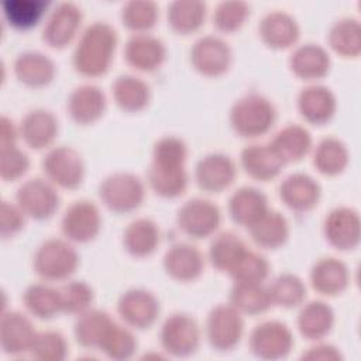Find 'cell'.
I'll use <instances>...</instances> for the list:
<instances>
[{
    "label": "cell",
    "instance_id": "obj_1",
    "mask_svg": "<svg viewBox=\"0 0 361 361\" xmlns=\"http://www.w3.org/2000/svg\"><path fill=\"white\" fill-rule=\"evenodd\" d=\"M117 32L106 21H94L80 35L73 52V66L85 76L106 73L113 61Z\"/></svg>",
    "mask_w": 361,
    "mask_h": 361
},
{
    "label": "cell",
    "instance_id": "obj_2",
    "mask_svg": "<svg viewBox=\"0 0 361 361\" xmlns=\"http://www.w3.org/2000/svg\"><path fill=\"white\" fill-rule=\"evenodd\" d=\"M276 118L274 104L264 96L251 93L238 99L230 111L234 131L247 138L259 137L271 130Z\"/></svg>",
    "mask_w": 361,
    "mask_h": 361
},
{
    "label": "cell",
    "instance_id": "obj_3",
    "mask_svg": "<svg viewBox=\"0 0 361 361\" xmlns=\"http://www.w3.org/2000/svg\"><path fill=\"white\" fill-rule=\"evenodd\" d=\"M76 250L65 240L49 238L34 254V269L45 281H63L78 268Z\"/></svg>",
    "mask_w": 361,
    "mask_h": 361
},
{
    "label": "cell",
    "instance_id": "obj_4",
    "mask_svg": "<svg viewBox=\"0 0 361 361\" xmlns=\"http://www.w3.org/2000/svg\"><path fill=\"white\" fill-rule=\"evenodd\" d=\"M102 202L116 213H128L138 209L144 200V183L128 172L107 176L99 186Z\"/></svg>",
    "mask_w": 361,
    "mask_h": 361
},
{
    "label": "cell",
    "instance_id": "obj_5",
    "mask_svg": "<svg viewBox=\"0 0 361 361\" xmlns=\"http://www.w3.org/2000/svg\"><path fill=\"white\" fill-rule=\"evenodd\" d=\"M243 330L241 313L233 305H219L207 316L206 336L216 350H231L240 341Z\"/></svg>",
    "mask_w": 361,
    "mask_h": 361
},
{
    "label": "cell",
    "instance_id": "obj_6",
    "mask_svg": "<svg viewBox=\"0 0 361 361\" xmlns=\"http://www.w3.org/2000/svg\"><path fill=\"white\" fill-rule=\"evenodd\" d=\"M42 169L48 179L66 189L78 188L85 175V165L80 154L71 147H56L42 159Z\"/></svg>",
    "mask_w": 361,
    "mask_h": 361
},
{
    "label": "cell",
    "instance_id": "obj_7",
    "mask_svg": "<svg viewBox=\"0 0 361 361\" xmlns=\"http://www.w3.org/2000/svg\"><path fill=\"white\" fill-rule=\"evenodd\" d=\"M179 228L193 238H204L220 226V209L206 199H190L178 210Z\"/></svg>",
    "mask_w": 361,
    "mask_h": 361
},
{
    "label": "cell",
    "instance_id": "obj_8",
    "mask_svg": "<svg viewBox=\"0 0 361 361\" xmlns=\"http://www.w3.org/2000/svg\"><path fill=\"white\" fill-rule=\"evenodd\" d=\"M16 200L25 216L37 220L51 217L59 206L58 192L49 182L39 178L25 180L18 188Z\"/></svg>",
    "mask_w": 361,
    "mask_h": 361
},
{
    "label": "cell",
    "instance_id": "obj_9",
    "mask_svg": "<svg viewBox=\"0 0 361 361\" xmlns=\"http://www.w3.org/2000/svg\"><path fill=\"white\" fill-rule=\"evenodd\" d=\"M199 326L193 317L185 313L171 314L161 329V343L168 353L185 357L199 345Z\"/></svg>",
    "mask_w": 361,
    "mask_h": 361
},
{
    "label": "cell",
    "instance_id": "obj_10",
    "mask_svg": "<svg viewBox=\"0 0 361 361\" xmlns=\"http://www.w3.org/2000/svg\"><path fill=\"white\" fill-rule=\"evenodd\" d=\"M102 219L97 206L89 200L73 202L63 213L61 226L65 237L75 243L93 240L100 230Z\"/></svg>",
    "mask_w": 361,
    "mask_h": 361
},
{
    "label": "cell",
    "instance_id": "obj_11",
    "mask_svg": "<svg viewBox=\"0 0 361 361\" xmlns=\"http://www.w3.org/2000/svg\"><path fill=\"white\" fill-rule=\"evenodd\" d=\"M190 61L197 72L206 76L224 73L231 62V49L226 41L214 35L199 38L190 49Z\"/></svg>",
    "mask_w": 361,
    "mask_h": 361
},
{
    "label": "cell",
    "instance_id": "obj_12",
    "mask_svg": "<svg viewBox=\"0 0 361 361\" xmlns=\"http://www.w3.org/2000/svg\"><path fill=\"white\" fill-rule=\"evenodd\" d=\"M290 330L281 322H264L258 324L250 338V345L257 357L275 360L285 357L292 348Z\"/></svg>",
    "mask_w": 361,
    "mask_h": 361
},
{
    "label": "cell",
    "instance_id": "obj_13",
    "mask_svg": "<svg viewBox=\"0 0 361 361\" xmlns=\"http://www.w3.org/2000/svg\"><path fill=\"white\" fill-rule=\"evenodd\" d=\"M80 23L82 13L75 3H59L48 17L42 39L52 48H63L75 38Z\"/></svg>",
    "mask_w": 361,
    "mask_h": 361
},
{
    "label": "cell",
    "instance_id": "obj_14",
    "mask_svg": "<svg viewBox=\"0 0 361 361\" xmlns=\"http://www.w3.org/2000/svg\"><path fill=\"white\" fill-rule=\"evenodd\" d=\"M117 309L127 324L135 329H148L157 320L159 302L149 290L130 289L118 299Z\"/></svg>",
    "mask_w": 361,
    "mask_h": 361
},
{
    "label": "cell",
    "instance_id": "obj_15",
    "mask_svg": "<svg viewBox=\"0 0 361 361\" xmlns=\"http://www.w3.org/2000/svg\"><path fill=\"white\" fill-rule=\"evenodd\" d=\"M195 178L203 190L219 193L227 189L235 178L234 161L224 154L206 155L197 162Z\"/></svg>",
    "mask_w": 361,
    "mask_h": 361
},
{
    "label": "cell",
    "instance_id": "obj_16",
    "mask_svg": "<svg viewBox=\"0 0 361 361\" xmlns=\"http://www.w3.org/2000/svg\"><path fill=\"white\" fill-rule=\"evenodd\" d=\"M326 240L337 250H351L360 240L358 213L348 207H337L329 213L323 224Z\"/></svg>",
    "mask_w": 361,
    "mask_h": 361
},
{
    "label": "cell",
    "instance_id": "obj_17",
    "mask_svg": "<svg viewBox=\"0 0 361 361\" xmlns=\"http://www.w3.org/2000/svg\"><path fill=\"white\" fill-rule=\"evenodd\" d=\"M166 55L164 42L149 34H134L126 44L124 56L130 66L137 71L151 72L161 66Z\"/></svg>",
    "mask_w": 361,
    "mask_h": 361
},
{
    "label": "cell",
    "instance_id": "obj_18",
    "mask_svg": "<svg viewBox=\"0 0 361 361\" xmlns=\"http://www.w3.org/2000/svg\"><path fill=\"white\" fill-rule=\"evenodd\" d=\"M37 333L30 319L20 312H6L0 322V343L7 354L30 351Z\"/></svg>",
    "mask_w": 361,
    "mask_h": 361
},
{
    "label": "cell",
    "instance_id": "obj_19",
    "mask_svg": "<svg viewBox=\"0 0 361 361\" xmlns=\"http://www.w3.org/2000/svg\"><path fill=\"white\" fill-rule=\"evenodd\" d=\"M282 202L292 210H312L320 199L319 183L306 173H293L283 179L279 186Z\"/></svg>",
    "mask_w": 361,
    "mask_h": 361
},
{
    "label": "cell",
    "instance_id": "obj_20",
    "mask_svg": "<svg viewBox=\"0 0 361 361\" xmlns=\"http://www.w3.org/2000/svg\"><path fill=\"white\" fill-rule=\"evenodd\" d=\"M262 41L276 49L292 47L299 38V25L296 20L281 10L265 14L258 25Z\"/></svg>",
    "mask_w": 361,
    "mask_h": 361
},
{
    "label": "cell",
    "instance_id": "obj_21",
    "mask_svg": "<svg viewBox=\"0 0 361 361\" xmlns=\"http://www.w3.org/2000/svg\"><path fill=\"white\" fill-rule=\"evenodd\" d=\"M164 268L176 281H193L203 271L202 252L196 247L185 243L175 244L165 252Z\"/></svg>",
    "mask_w": 361,
    "mask_h": 361
},
{
    "label": "cell",
    "instance_id": "obj_22",
    "mask_svg": "<svg viewBox=\"0 0 361 361\" xmlns=\"http://www.w3.org/2000/svg\"><path fill=\"white\" fill-rule=\"evenodd\" d=\"M298 109L306 121L322 126L333 117L336 99L330 89L320 85H312L302 89L299 93Z\"/></svg>",
    "mask_w": 361,
    "mask_h": 361
},
{
    "label": "cell",
    "instance_id": "obj_23",
    "mask_svg": "<svg viewBox=\"0 0 361 361\" xmlns=\"http://www.w3.org/2000/svg\"><path fill=\"white\" fill-rule=\"evenodd\" d=\"M268 145L285 165L300 161L310 151L312 137L305 127L290 124L278 131Z\"/></svg>",
    "mask_w": 361,
    "mask_h": 361
},
{
    "label": "cell",
    "instance_id": "obj_24",
    "mask_svg": "<svg viewBox=\"0 0 361 361\" xmlns=\"http://www.w3.org/2000/svg\"><path fill=\"white\" fill-rule=\"evenodd\" d=\"M20 133L27 145L41 149L54 141L58 133V120L49 110L35 109L28 111L21 120Z\"/></svg>",
    "mask_w": 361,
    "mask_h": 361
},
{
    "label": "cell",
    "instance_id": "obj_25",
    "mask_svg": "<svg viewBox=\"0 0 361 361\" xmlns=\"http://www.w3.org/2000/svg\"><path fill=\"white\" fill-rule=\"evenodd\" d=\"M106 109L104 93L94 85H82L76 87L68 100V111L79 124L96 121Z\"/></svg>",
    "mask_w": 361,
    "mask_h": 361
},
{
    "label": "cell",
    "instance_id": "obj_26",
    "mask_svg": "<svg viewBox=\"0 0 361 361\" xmlns=\"http://www.w3.org/2000/svg\"><path fill=\"white\" fill-rule=\"evenodd\" d=\"M14 73L18 80L31 87L48 85L55 76V65L51 58L38 52L27 51L14 61Z\"/></svg>",
    "mask_w": 361,
    "mask_h": 361
},
{
    "label": "cell",
    "instance_id": "obj_27",
    "mask_svg": "<svg viewBox=\"0 0 361 361\" xmlns=\"http://www.w3.org/2000/svg\"><path fill=\"white\" fill-rule=\"evenodd\" d=\"M268 210L267 196L252 188L244 186L234 192L228 202V212L231 219L241 226L250 227Z\"/></svg>",
    "mask_w": 361,
    "mask_h": 361
},
{
    "label": "cell",
    "instance_id": "obj_28",
    "mask_svg": "<svg viewBox=\"0 0 361 361\" xmlns=\"http://www.w3.org/2000/svg\"><path fill=\"white\" fill-rule=\"evenodd\" d=\"M292 72L305 80L323 78L330 68L329 54L316 44H305L295 49L289 61Z\"/></svg>",
    "mask_w": 361,
    "mask_h": 361
},
{
    "label": "cell",
    "instance_id": "obj_29",
    "mask_svg": "<svg viewBox=\"0 0 361 361\" xmlns=\"http://www.w3.org/2000/svg\"><path fill=\"white\" fill-rule=\"evenodd\" d=\"M241 165L251 178L264 182L275 178L283 166L269 145L264 144L245 147L241 152Z\"/></svg>",
    "mask_w": 361,
    "mask_h": 361
},
{
    "label": "cell",
    "instance_id": "obj_30",
    "mask_svg": "<svg viewBox=\"0 0 361 361\" xmlns=\"http://www.w3.org/2000/svg\"><path fill=\"white\" fill-rule=\"evenodd\" d=\"M248 230L257 245L271 250L283 245L289 235L286 219L281 213L269 209Z\"/></svg>",
    "mask_w": 361,
    "mask_h": 361
},
{
    "label": "cell",
    "instance_id": "obj_31",
    "mask_svg": "<svg viewBox=\"0 0 361 361\" xmlns=\"http://www.w3.org/2000/svg\"><path fill=\"white\" fill-rule=\"evenodd\" d=\"M312 286L322 295H337L348 281L345 265L336 258H322L317 261L310 272Z\"/></svg>",
    "mask_w": 361,
    "mask_h": 361
},
{
    "label": "cell",
    "instance_id": "obj_32",
    "mask_svg": "<svg viewBox=\"0 0 361 361\" xmlns=\"http://www.w3.org/2000/svg\"><path fill=\"white\" fill-rule=\"evenodd\" d=\"M123 244L131 255L147 257L159 244V230L152 220L137 219L124 230Z\"/></svg>",
    "mask_w": 361,
    "mask_h": 361
},
{
    "label": "cell",
    "instance_id": "obj_33",
    "mask_svg": "<svg viewBox=\"0 0 361 361\" xmlns=\"http://www.w3.org/2000/svg\"><path fill=\"white\" fill-rule=\"evenodd\" d=\"M168 24L182 35L200 28L206 17V4L197 0H178L168 4Z\"/></svg>",
    "mask_w": 361,
    "mask_h": 361
},
{
    "label": "cell",
    "instance_id": "obj_34",
    "mask_svg": "<svg viewBox=\"0 0 361 361\" xmlns=\"http://www.w3.org/2000/svg\"><path fill=\"white\" fill-rule=\"evenodd\" d=\"M247 250L248 247L237 234L224 231L213 238L209 248V259L216 269L230 272Z\"/></svg>",
    "mask_w": 361,
    "mask_h": 361
},
{
    "label": "cell",
    "instance_id": "obj_35",
    "mask_svg": "<svg viewBox=\"0 0 361 361\" xmlns=\"http://www.w3.org/2000/svg\"><path fill=\"white\" fill-rule=\"evenodd\" d=\"M49 1L44 0H6L3 14L7 23L17 30H30L44 17Z\"/></svg>",
    "mask_w": 361,
    "mask_h": 361
},
{
    "label": "cell",
    "instance_id": "obj_36",
    "mask_svg": "<svg viewBox=\"0 0 361 361\" xmlns=\"http://www.w3.org/2000/svg\"><path fill=\"white\" fill-rule=\"evenodd\" d=\"M113 96L116 103L127 111H138L148 104L149 86L140 78L123 75L113 83Z\"/></svg>",
    "mask_w": 361,
    "mask_h": 361
},
{
    "label": "cell",
    "instance_id": "obj_37",
    "mask_svg": "<svg viewBox=\"0 0 361 361\" xmlns=\"http://www.w3.org/2000/svg\"><path fill=\"white\" fill-rule=\"evenodd\" d=\"M24 305L31 314L39 319H51L62 310L59 289L44 283H34L24 292Z\"/></svg>",
    "mask_w": 361,
    "mask_h": 361
},
{
    "label": "cell",
    "instance_id": "obj_38",
    "mask_svg": "<svg viewBox=\"0 0 361 361\" xmlns=\"http://www.w3.org/2000/svg\"><path fill=\"white\" fill-rule=\"evenodd\" d=\"M113 323L114 320L103 310L83 312L75 323L76 341L83 347H100Z\"/></svg>",
    "mask_w": 361,
    "mask_h": 361
},
{
    "label": "cell",
    "instance_id": "obj_39",
    "mask_svg": "<svg viewBox=\"0 0 361 361\" xmlns=\"http://www.w3.org/2000/svg\"><path fill=\"white\" fill-rule=\"evenodd\" d=\"M333 324V310L324 302H310L299 313L298 326L309 340L322 338Z\"/></svg>",
    "mask_w": 361,
    "mask_h": 361
},
{
    "label": "cell",
    "instance_id": "obj_40",
    "mask_svg": "<svg viewBox=\"0 0 361 361\" xmlns=\"http://www.w3.org/2000/svg\"><path fill=\"white\" fill-rule=\"evenodd\" d=\"M230 300L237 310L248 314L262 313L272 305L269 290L261 283L235 282L231 289Z\"/></svg>",
    "mask_w": 361,
    "mask_h": 361
},
{
    "label": "cell",
    "instance_id": "obj_41",
    "mask_svg": "<svg viewBox=\"0 0 361 361\" xmlns=\"http://www.w3.org/2000/svg\"><path fill=\"white\" fill-rule=\"evenodd\" d=\"M361 30L355 18H341L329 31L330 47L343 56H355L361 48Z\"/></svg>",
    "mask_w": 361,
    "mask_h": 361
},
{
    "label": "cell",
    "instance_id": "obj_42",
    "mask_svg": "<svg viewBox=\"0 0 361 361\" xmlns=\"http://www.w3.org/2000/svg\"><path fill=\"white\" fill-rule=\"evenodd\" d=\"M148 182L157 195L176 197L185 192L188 186V175L185 168H159L149 165Z\"/></svg>",
    "mask_w": 361,
    "mask_h": 361
},
{
    "label": "cell",
    "instance_id": "obj_43",
    "mask_svg": "<svg viewBox=\"0 0 361 361\" xmlns=\"http://www.w3.org/2000/svg\"><path fill=\"white\" fill-rule=\"evenodd\" d=\"M348 161V152L345 145L337 138H324L319 142L313 165L324 175H337L340 173Z\"/></svg>",
    "mask_w": 361,
    "mask_h": 361
},
{
    "label": "cell",
    "instance_id": "obj_44",
    "mask_svg": "<svg viewBox=\"0 0 361 361\" xmlns=\"http://www.w3.org/2000/svg\"><path fill=\"white\" fill-rule=\"evenodd\" d=\"M158 18V7L154 1L147 0H134L127 1L121 7V21L123 24L137 34L148 31L152 28Z\"/></svg>",
    "mask_w": 361,
    "mask_h": 361
},
{
    "label": "cell",
    "instance_id": "obj_45",
    "mask_svg": "<svg viewBox=\"0 0 361 361\" xmlns=\"http://www.w3.org/2000/svg\"><path fill=\"white\" fill-rule=\"evenodd\" d=\"M272 303L283 307H295L300 305L306 296L303 282L292 274L279 275L268 288Z\"/></svg>",
    "mask_w": 361,
    "mask_h": 361
},
{
    "label": "cell",
    "instance_id": "obj_46",
    "mask_svg": "<svg viewBox=\"0 0 361 361\" xmlns=\"http://www.w3.org/2000/svg\"><path fill=\"white\" fill-rule=\"evenodd\" d=\"M269 265L267 259L250 248L237 261L233 269L228 272L234 282L240 283H261L268 275Z\"/></svg>",
    "mask_w": 361,
    "mask_h": 361
},
{
    "label": "cell",
    "instance_id": "obj_47",
    "mask_svg": "<svg viewBox=\"0 0 361 361\" xmlns=\"http://www.w3.org/2000/svg\"><path fill=\"white\" fill-rule=\"evenodd\" d=\"M186 154V145L180 138L165 137L155 144L151 165L159 168H185Z\"/></svg>",
    "mask_w": 361,
    "mask_h": 361
},
{
    "label": "cell",
    "instance_id": "obj_48",
    "mask_svg": "<svg viewBox=\"0 0 361 361\" xmlns=\"http://www.w3.org/2000/svg\"><path fill=\"white\" fill-rule=\"evenodd\" d=\"M250 14V6L244 1H221L213 14V24L221 32H234L243 27Z\"/></svg>",
    "mask_w": 361,
    "mask_h": 361
},
{
    "label": "cell",
    "instance_id": "obj_49",
    "mask_svg": "<svg viewBox=\"0 0 361 361\" xmlns=\"http://www.w3.org/2000/svg\"><path fill=\"white\" fill-rule=\"evenodd\" d=\"M135 347H137V341L134 336L123 326L113 323L109 331L106 333L99 348L103 350L111 358L123 360V358H128L134 353Z\"/></svg>",
    "mask_w": 361,
    "mask_h": 361
},
{
    "label": "cell",
    "instance_id": "obj_50",
    "mask_svg": "<svg viewBox=\"0 0 361 361\" xmlns=\"http://www.w3.org/2000/svg\"><path fill=\"white\" fill-rule=\"evenodd\" d=\"M62 310L68 313H83L93 300L92 288L82 281H72L59 289Z\"/></svg>",
    "mask_w": 361,
    "mask_h": 361
},
{
    "label": "cell",
    "instance_id": "obj_51",
    "mask_svg": "<svg viewBox=\"0 0 361 361\" xmlns=\"http://www.w3.org/2000/svg\"><path fill=\"white\" fill-rule=\"evenodd\" d=\"M37 358L62 360L66 354V341L58 331L37 333L31 350Z\"/></svg>",
    "mask_w": 361,
    "mask_h": 361
},
{
    "label": "cell",
    "instance_id": "obj_52",
    "mask_svg": "<svg viewBox=\"0 0 361 361\" xmlns=\"http://www.w3.org/2000/svg\"><path fill=\"white\" fill-rule=\"evenodd\" d=\"M30 166V159L25 152L16 145L0 149V176L3 180H16L23 176Z\"/></svg>",
    "mask_w": 361,
    "mask_h": 361
},
{
    "label": "cell",
    "instance_id": "obj_53",
    "mask_svg": "<svg viewBox=\"0 0 361 361\" xmlns=\"http://www.w3.org/2000/svg\"><path fill=\"white\" fill-rule=\"evenodd\" d=\"M24 212L18 206L3 200L0 209V233L3 238L13 237L24 227Z\"/></svg>",
    "mask_w": 361,
    "mask_h": 361
},
{
    "label": "cell",
    "instance_id": "obj_54",
    "mask_svg": "<svg viewBox=\"0 0 361 361\" xmlns=\"http://www.w3.org/2000/svg\"><path fill=\"white\" fill-rule=\"evenodd\" d=\"M16 138H17V130L10 118L6 116L1 117V137H0V147L1 148H8L16 145ZM0 148V149H1Z\"/></svg>",
    "mask_w": 361,
    "mask_h": 361
}]
</instances>
